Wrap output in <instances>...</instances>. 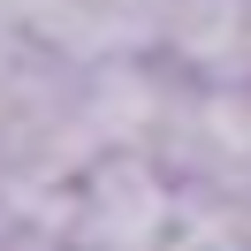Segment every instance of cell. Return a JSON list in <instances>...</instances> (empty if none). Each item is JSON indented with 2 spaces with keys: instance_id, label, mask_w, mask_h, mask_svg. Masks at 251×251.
<instances>
[{
  "instance_id": "obj_1",
  "label": "cell",
  "mask_w": 251,
  "mask_h": 251,
  "mask_svg": "<svg viewBox=\"0 0 251 251\" xmlns=\"http://www.w3.org/2000/svg\"><path fill=\"white\" fill-rule=\"evenodd\" d=\"M160 221H168V190H160L152 168H137V160H107V168L84 183L76 236L92 251H152Z\"/></svg>"
},
{
  "instance_id": "obj_2",
  "label": "cell",
  "mask_w": 251,
  "mask_h": 251,
  "mask_svg": "<svg viewBox=\"0 0 251 251\" xmlns=\"http://www.w3.org/2000/svg\"><path fill=\"white\" fill-rule=\"evenodd\" d=\"M183 145L213 183H244L251 175V99H205L183 122Z\"/></svg>"
}]
</instances>
